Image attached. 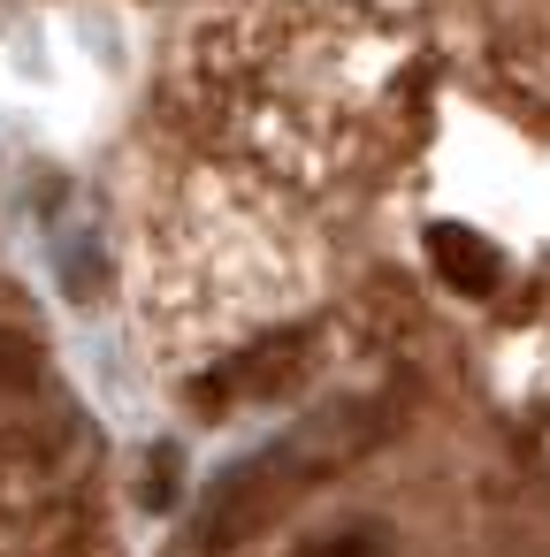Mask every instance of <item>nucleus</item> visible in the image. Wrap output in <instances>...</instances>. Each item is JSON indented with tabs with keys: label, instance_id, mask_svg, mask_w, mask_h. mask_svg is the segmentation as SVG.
Returning <instances> with one entry per match:
<instances>
[{
	"label": "nucleus",
	"instance_id": "f257e3e1",
	"mask_svg": "<svg viewBox=\"0 0 550 557\" xmlns=\"http://www.w3.org/2000/svg\"><path fill=\"white\" fill-rule=\"evenodd\" d=\"M428 260H436V283L459 290V298H474V306L504 290V252L481 230H436L428 237Z\"/></svg>",
	"mask_w": 550,
	"mask_h": 557
}]
</instances>
